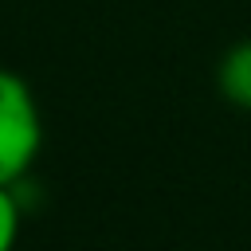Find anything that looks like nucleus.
<instances>
[{"mask_svg":"<svg viewBox=\"0 0 251 251\" xmlns=\"http://www.w3.org/2000/svg\"><path fill=\"white\" fill-rule=\"evenodd\" d=\"M43 149V114L31 86L0 67V184L12 188Z\"/></svg>","mask_w":251,"mask_h":251,"instance_id":"1","label":"nucleus"},{"mask_svg":"<svg viewBox=\"0 0 251 251\" xmlns=\"http://www.w3.org/2000/svg\"><path fill=\"white\" fill-rule=\"evenodd\" d=\"M216 90L227 106L251 110V39L227 47L216 63Z\"/></svg>","mask_w":251,"mask_h":251,"instance_id":"2","label":"nucleus"},{"mask_svg":"<svg viewBox=\"0 0 251 251\" xmlns=\"http://www.w3.org/2000/svg\"><path fill=\"white\" fill-rule=\"evenodd\" d=\"M16 239H20V204L12 188L0 184V251H16Z\"/></svg>","mask_w":251,"mask_h":251,"instance_id":"3","label":"nucleus"}]
</instances>
